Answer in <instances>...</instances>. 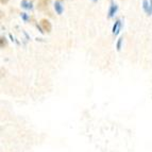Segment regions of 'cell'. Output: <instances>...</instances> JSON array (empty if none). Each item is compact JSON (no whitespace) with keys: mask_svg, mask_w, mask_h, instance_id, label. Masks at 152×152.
Masks as SVG:
<instances>
[{"mask_svg":"<svg viewBox=\"0 0 152 152\" xmlns=\"http://www.w3.org/2000/svg\"><path fill=\"white\" fill-rule=\"evenodd\" d=\"M118 11V5L117 3H115L113 0H111V4H110V8H109V12H107V18L111 19L115 16V14L117 13Z\"/></svg>","mask_w":152,"mask_h":152,"instance_id":"1","label":"cell"},{"mask_svg":"<svg viewBox=\"0 0 152 152\" xmlns=\"http://www.w3.org/2000/svg\"><path fill=\"white\" fill-rule=\"evenodd\" d=\"M39 25H41V27L43 28V30L45 31V32H47V33H50L51 30H52V25H51L50 21H49L48 19H46V18L41 19V21H39Z\"/></svg>","mask_w":152,"mask_h":152,"instance_id":"2","label":"cell"},{"mask_svg":"<svg viewBox=\"0 0 152 152\" xmlns=\"http://www.w3.org/2000/svg\"><path fill=\"white\" fill-rule=\"evenodd\" d=\"M120 29H121V20H120L119 18L116 19L115 23L113 25V29H112V33L114 34V35H118L120 32Z\"/></svg>","mask_w":152,"mask_h":152,"instance_id":"3","label":"cell"},{"mask_svg":"<svg viewBox=\"0 0 152 152\" xmlns=\"http://www.w3.org/2000/svg\"><path fill=\"white\" fill-rule=\"evenodd\" d=\"M51 0H38L37 9L41 11H45L48 9V5L50 4Z\"/></svg>","mask_w":152,"mask_h":152,"instance_id":"4","label":"cell"},{"mask_svg":"<svg viewBox=\"0 0 152 152\" xmlns=\"http://www.w3.org/2000/svg\"><path fill=\"white\" fill-rule=\"evenodd\" d=\"M20 5L21 8H23L25 10H32L33 9V3L31 1H28V0H21Z\"/></svg>","mask_w":152,"mask_h":152,"instance_id":"5","label":"cell"},{"mask_svg":"<svg viewBox=\"0 0 152 152\" xmlns=\"http://www.w3.org/2000/svg\"><path fill=\"white\" fill-rule=\"evenodd\" d=\"M53 7H54V11H56V14H58V15H61L62 13H63V11H64L63 5L61 4V2H60V1H56Z\"/></svg>","mask_w":152,"mask_h":152,"instance_id":"6","label":"cell"},{"mask_svg":"<svg viewBox=\"0 0 152 152\" xmlns=\"http://www.w3.org/2000/svg\"><path fill=\"white\" fill-rule=\"evenodd\" d=\"M142 9L146 13L149 10V1L148 0H142Z\"/></svg>","mask_w":152,"mask_h":152,"instance_id":"7","label":"cell"},{"mask_svg":"<svg viewBox=\"0 0 152 152\" xmlns=\"http://www.w3.org/2000/svg\"><path fill=\"white\" fill-rule=\"evenodd\" d=\"M5 46H7V38L4 36H1L0 37V47H1V49H3Z\"/></svg>","mask_w":152,"mask_h":152,"instance_id":"8","label":"cell"},{"mask_svg":"<svg viewBox=\"0 0 152 152\" xmlns=\"http://www.w3.org/2000/svg\"><path fill=\"white\" fill-rule=\"evenodd\" d=\"M122 41H124V38H122V37L118 38V41H117V43H116V49H117V51H120V49H121Z\"/></svg>","mask_w":152,"mask_h":152,"instance_id":"9","label":"cell"},{"mask_svg":"<svg viewBox=\"0 0 152 152\" xmlns=\"http://www.w3.org/2000/svg\"><path fill=\"white\" fill-rule=\"evenodd\" d=\"M20 17H21V19H23V20L25 21V23H27V21H28L29 19H30L27 13H21V14H20Z\"/></svg>","mask_w":152,"mask_h":152,"instance_id":"10","label":"cell"},{"mask_svg":"<svg viewBox=\"0 0 152 152\" xmlns=\"http://www.w3.org/2000/svg\"><path fill=\"white\" fill-rule=\"evenodd\" d=\"M147 15H152V0H149V10L147 12Z\"/></svg>","mask_w":152,"mask_h":152,"instance_id":"11","label":"cell"},{"mask_svg":"<svg viewBox=\"0 0 152 152\" xmlns=\"http://www.w3.org/2000/svg\"><path fill=\"white\" fill-rule=\"evenodd\" d=\"M36 28L38 29V31H39V32H41L42 34H44V33H45V31L43 30V28L41 27V25H38V23H36Z\"/></svg>","mask_w":152,"mask_h":152,"instance_id":"12","label":"cell"},{"mask_svg":"<svg viewBox=\"0 0 152 152\" xmlns=\"http://www.w3.org/2000/svg\"><path fill=\"white\" fill-rule=\"evenodd\" d=\"M9 1H10V0H0V2L2 3V4H7Z\"/></svg>","mask_w":152,"mask_h":152,"instance_id":"13","label":"cell"},{"mask_svg":"<svg viewBox=\"0 0 152 152\" xmlns=\"http://www.w3.org/2000/svg\"><path fill=\"white\" fill-rule=\"evenodd\" d=\"M97 1H98V0H93V2H97Z\"/></svg>","mask_w":152,"mask_h":152,"instance_id":"14","label":"cell"},{"mask_svg":"<svg viewBox=\"0 0 152 152\" xmlns=\"http://www.w3.org/2000/svg\"><path fill=\"white\" fill-rule=\"evenodd\" d=\"M60 1H64V0H60Z\"/></svg>","mask_w":152,"mask_h":152,"instance_id":"15","label":"cell"}]
</instances>
